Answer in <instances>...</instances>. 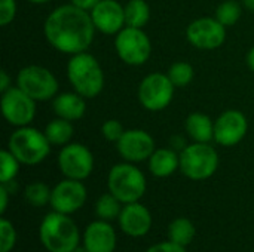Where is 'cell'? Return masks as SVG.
I'll use <instances>...</instances> for the list:
<instances>
[{
    "label": "cell",
    "mask_w": 254,
    "mask_h": 252,
    "mask_svg": "<svg viewBox=\"0 0 254 252\" xmlns=\"http://www.w3.org/2000/svg\"><path fill=\"white\" fill-rule=\"evenodd\" d=\"M185 129L193 143H211L214 140V122L205 113H190L186 117Z\"/></svg>",
    "instance_id": "21"
},
{
    "label": "cell",
    "mask_w": 254,
    "mask_h": 252,
    "mask_svg": "<svg viewBox=\"0 0 254 252\" xmlns=\"http://www.w3.org/2000/svg\"><path fill=\"white\" fill-rule=\"evenodd\" d=\"M30 3H34V4H45V3H49L52 0H28Z\"/></svg>",
    "instance_id": "39"
},
{
    "label": "cell",
    "mask_w": 254,
    "mask_h": 252,
    "mask_svg": "<svg viewBox=\"0 0 254 252\" xmlns=\"http://www.w3.org/2000/svg\"><path fill=\"white\" fill-rule=\"evenodd\" d=\"M86 98L77 92H63L52 100V108L57 117L76 122L80 120L86 111Z\"/></svg>",
    "instance_id": "19"
},
{
    "label": "cell",
    "mask_w": 254,
    "mask_h": 252,
    "mask_svg": "<svg viewBox=\"0 0 254 252\" xmlns=\"http://www.w3.org/2000/svg\"><path fill=\"white\" fill-rule=\"evenodd\" d=\"M116 149L121 157L131 163L149 160L156 150L153 137L144 129H125L124 135L116 143Z\"/></svg>",
    "instance_id": "13"
},
{
    "label": "cell",
    "mask_w": 254,
    "mask_h": 252,
    "mask_svg": "<svg viewBox=\"0 0 254 252\" xmlns=\"http://www.w3.org/2000/svg\"><path fill=\"white\" fill-rule=\"evenodd\" d=\"M107 187L109 192L125 205L138 202L144 196L147 181L140 168L131 162H124L116 163L109 171Z\"/></svg>",
    "instance_id": "5"
},
{
    "label": "cell",
    "mask_w": 254,
    "mask_h": 252,
    "mask_svg": "<svg viewBox=\"0 0 254 252\" xmlns=\"http://www.w3.org/2000/svg\"><path fill=\"white\" fill-rule=\"evenodd\" d=\"M146 252H186V247H182L179 244L171 242L170 239L165 242H159L153 247H150Z\"/></svg>",
    "instance_id": "33"
},
{
    "label": "cell",
    "mask_w": 254,
    "mask_h": 252,
    "mask_svg": "<svg viewBox=\"0 0 254 252\" xmlns=\"http://www.w3.org/2000/svg\"><path fill=\"white\" fill-rule=\"evenodd\" d=\"M125 129L122 126V123L116 119H109L101 125V135L104 140L110 141V143H118L121 140V137L124 135Z\"/></svg>",
    "instance_id": "31"
},
{
    "label": "cell",
    "mask_w": 254,
    "mask_h": 252,
    "mask_svg": "<svg viewBox=\"0 0 254 252\" xmlns=\"http://www.w3.org/2000/svg\"><path fill=\"white\" fill-rule=\"evenodd\" d=\"M95 30L91 13L71 3L55 7L43 24L46 42L55 50L70 56L88 50Z\"/></svg>",
    "instance_id": "1"
},
{
    "label": "cell",
    "mask_w": 254,
    "mask_h": 252,
    "mask_svg": "<svg viewBox=\"0 0 254 252\" xmlns=\"http://www.w3.org/2000/svg\"><path fill=\"white\" fill-rule=\"evenodd\" d=\"M7 202H9V190L1 184L0 186V214L4 215L7 209Z\"/></svg>",
    "instance_id": "35"
},
{
    "label": "cell",
    "mask_w": 254,
    "mask_h": 252,
    "mask_svg": "<svg viewBox=\"0 0 254 252\" xmlns=\"http://www.w3.org/2000/svg\"><path fill=\"white\" fill-rule=\"evenodd\" d=\"M168 77L176 88H186L195 76L193 67L186 61H177L168 68Z\"/></svg>",
    "instance_id": "28"
},
{
    "label": "cell",
    "mask_w": 254,
    "mask_h": 252,
    "mask_svg": "<svg viewBox=\"0 0 254 252\" xmlns=\"http://www.w3.org/2000/svg\"><path fill=\"white\" fill-rule=\"evenodd\" d=\"M174 91L176 86L168 74L156 71L143 77L137 89V97L143 108L147 111H162L171 104Z\"/></svg>",
    "instance_id": "9"
},
{
    "label": "cell",
    "mask_w": 254,
    "mask_h": 252,
    "mask_svg": "<svg viewBox=\"0 0 254 252\" xmlns=\"http://www.w3.org/2000/svg\"><path fill=\"white\" fill-rule=\"evenodd\" d=\"M0 105L4 120L15 128L28 126L36 117V101L18 86L1 92Z\"/></svg>",
    "instance_id": "10"
},
{
    "label": "cell",
    "mask_w": 254,
    "mask_h": 252,
    "mask_svg": "<svg viewBox=\"0 0 254 252\" xmlns=\"http://www.w3.org/2000/svg\"><path fill=\"white\" fill-rule=\"evenodd\" d=\"M9 88H12L10 77H9V74H7L4 70H1V71H0V92L7 91Z\"/></svg>",
    "instance_id": "36"
},
{
    "label": "cell",
    "mask_w": 254,
    "mask_h": 252,
    "mask_svg": "<svg viewBox=\"0 0 254 252\" xmlns=\"http://www.w3.org/2000/svg\"><path fill=\"white\" fill-rule=\"evenodd\" d=\"M16 16V1L15 0H0V25H9Z\"/></svg>",
    "instance_id": "32"
},
{
    "label": "cell",
    "mask_w": 254,
    "mask_h": 252,
    "mask_svg": "<svg viewBox=\"0 0 254 252\" xmlns=\"http://www.w3.org/2000/svg\"><path fill=\"white\" fill-rule=\"evenodd\" d=\"M196 229L189 218L179 217L173 220L168 226V239L182 247H188L195 239Z\"/></svg>",
    "instance_id": "24"
},
{
    "label": "cell",
    "mask_w": 254,
    "mask_h": 252,
    "mask_svg": "<svg viewBox=\"0 0 254 252\" xmlns=\"http://www.w3.org/2000/svg\"><path fill=\"white\" fill-rule=\"evenodd\" d=\"M147 162L149 171L153 177L167 178L180 169V153L174 149H156Z\"/></svg>",
    "instance_id": "20"
},
{
    "label": "cell",
    "mask_w": 254,
    "mask_h": 252,
    "mask_svg": "<svg viewBox=\"0 0 254 252\" xmlns=\"http://www.w3.org/2000/svg\"><path fill=\"white\" fill-rule=\"evenodd\" d=\"M16 244V230L4 217L0 218V252H10Z\"/></svg>",
    "instance_id": "30"
},
{
    "label": "cell",
    "mask_w": 254,
    "mask_h": 252,
    "mask_svg": "<svg viewBox=\"0 0 254 252\" xmlns=\"http://www.w3.org/2000/svg\"><path fill=\"white\" fill-rule=\"evenodd\" d=\"M241 3H243V6H244L246 9L254 12V0H241Z\"/></svg>",
    "instance_id": "38"
},
{
    "label": "cell",
    "mask_w": 254,
    "mask_h": 252,
    "mask_svg": "<svg viewBox=\"0 0 254 252\" xmlns=\"http://www.w3.org/2000/svg\"><path fill=\"white\" fill-rule=\"evenodd\" d=\"M16 86L36 102L49 101L58 95L60 83L55 74L43 65H27L16 74Z\"/></svg>",
    "instance_id": "7"
},
{
    "label": "cell",
    "mask_w": 254,
    "mask_h": 252,
    "mask_svg": "<svg viewBox=\"0 0 254 252\" xmlns=\"http://www.w3.org/2000/svg\"><path fill=\"white\" fill-rule=\"evenodd\" d=\"M186 39L196 49L213 50L225 43L226 27L211 16L198 18L188 25Z\"/></svg>",
    "instance_id": "12"
},
{
    "label": "cell",
    "mask_w": 254,
    "mask_h": 252,
    "mask_svg": "<svg viewBox=\"0 0 254 252\" xmlns=\"http://www.w3.org/2000/svg\"><path fill=\"white\" fill-rule=\"evenodd\" d=\"M246 61H247V65L250 67V70H253L254 71V46L250 49V50H249Z\"/></svg>",
    "instance_id": "37"
},
{
    "label": "cell",
    "mask_w": 254,
    "mask_h": 252,
    "mask_svg": "<svg viewBox=\"0 0 254 252\" xmlns=\"http://www.w3.org/2000/svg\"><path fill=\"white\" fill-rule=\"evenodd\" d=\"M243 15V6L237 0H225L216 9V19L226 28L235 25Z\"/></svg>",
    "instance_id": "26"
},
{
    "label": "cell",
    "mask_w": 254,
    "mask_h": 252,
    "mask_svg": "<svg viewBox=\"0 0 254 252\" xmlns=\"http://www.w3.org/2000/svg\"><path fill=\"white\" fill-rule=\"evenodd\" d=\"M86 198L88 192L82 181L65 178L52 189L49 205L54 211L70 215L85 205Z\"/></svg>",
    "instance_id": "14"
},
{
    "label": "cell",
    "mask_w": 254,
    "mask_h": 252,
    "mask_svg": "<svg viewBox=\"0 0 254 252\" xmlns=\"http://www.w3.org/2000/svg\"><path fill=\"white\" fill-rule=\"evenodd\" d=\"M39 238L49 252H73L80 242L76 223L61 212H49L43 217L39 227Z\"/></svg>",
    "instance_id": "3"
},
{
    "label": "cell",
    "mask_w": 254,
    "mask_h": 252,
    "mask_svg": "<svg viewBox=\"0 0 254 252\" xmlns=\"http://www.w3.org/2000/svg\"><path fill=\"white\" fill-rule=\"evenodd\" d=\"M118 220L121 230L131 238L146 236L152 227V214L140 202L125 203Z\"/></svg>",
    "instance_id": "17"
},
{
    "label": "cell",
    "mask_w": 254,
    "mask_h": 252,
    "mask_svg": "<svg viewBox=\"0 0 254 252\" xmlns=\"http://www.w3.org/2000/svg\"><path fill=\"white\" fill-rule=\"evenodd\" d=\"M219 154L210 143L188 144L180 151V171L192 181H204L216 174Z\"/></svg>",
    "instance_id": "6"
},
{
    "label": "cell",
    "mask_w": 254,
    "mask_h": 252,
    "mask_svg": "<svg viewBox=\"0 0 254 252\" xmlns=\"http://www.w3.org/2000/svg\"><path fill=\"white\" fill-rule=\"evenodd\" d=\"M115 49L122 62L138 67L149 61L152 55V42L143 28L125 27L115 36Z\"/></svg>",
    "instance_id": "8"
},
{
    "label": "cell",
    "mask_w": 254,
    "mask_h": 252,
    "mask_svg": "<svg viewBox=\"0 0 254 252\" xmlns=\"http://www.w3.org/2000/svg\"><path fill=\"white\" fill-rule=\"evenodd\" d=\"M98 1H100V0H70L71 4H74V6L79 7V9L88 10V12H91V10L98 4Z\"/></svg>",
    "instance_id": "34"
},
{
    "label": "cell",
    "mask_w": 254,
    "mask_h": 252,
    "mask_svg": "<svg viewBox=\"0 0 254 252\" xmlns=\"http://www.w3.org/2000/svg\"><path fill=\"white\" fill-rule=\"evenodd\" d=\"M73 252H89V251H88V250H86L85 247H83V248H79V247H77V248H76V250H74Z\"/></svg>",
    "instance_id": "40"
},
{
    "label": "cell",
    "mask_w": 254,
    "mask_h": 252,
    "mask_svg": "<svg viewBox=\"0 0 254 252\" xmlns=\"http://www.w3.org/2000/svg\"><path fill=\"white\" fill-rule=\"evenodd\" d=\"M51 143L45 132L28 126L16 128L7 141V150L21 162V165H39L51 153Z\"/></svg>",
    "instance_id": "4"
},
{
    "label": "cell",
    "mask_w": 254,
    "mask_h": 252,
    "mask_svg": "<svg viewBox=\"0 0 254 252\" xmlns=\"http://www.w3.org/2000/svg\"><path fill=\"white\" fill-rule=\"evenodd\" d=\"M0 162H1V168H0V183L1 184H6L9 181H13L15 177L18 175L21 162L7 149H4V150L0 151Z\"/></svg>",
    "instance_id": "29"
},
{
    "label": "cell",
    "mask_w": 254,
    "mask_h": 252,
    "mask_svg": "<svg viewBox=\"0 0 254 252\" xmlns=\"http://www.w3.org/2000/svg\"><path fill=\"white\" fill-rule=\"evenodd\" d=\"M83 247L89 252H113L116 232L109 221H92L83 233Z\"/></svg>",
    "instance_id": "18"
},
{
    "label": "cell",
    "mask_w": 254,
    "mask_h": 252,
    "mask_svg": "<svg viewBox=\"0 0 254 252\" xmlns=\"http://www.w3.org/2000/svg\"><path fill=\"white\" fill-rule=\"evenodd\" d=\"M92 22L98 31L109 36H116L125 24V9L118 0H100L89 12Z\"/></svg>",
    "instance_id": "16"
},
{
    "label": "cell",
    "mask_w": 254,
    "mask_h": 252,
    "mask_svg": "<svg viewBox=\"0 0 254 252\" xmlns=\"http://www.w3.org/2000/svg\"><path fill=\"white\" fill-rule=\"evenodd\" d=\"M122 208H124L122 202L118 198H115L110 192L101 195L98 201L95 202V214L100 220H104V221L119 218Z\"/></svg>",
    "instance_id": "25"
},
{
    "label": "cell",
    "mask_w": 254,
    "mask_h": 252,
    "mask_svg": "<svg viewBox=\"0 0 254 252\" xmlns=\"http://www.w3.org/2000/svg\"><path fill=\"white\" fill-rule=\"evenodd\" d=\"M67 79L74 92L86 100L95 98L104 89V71L98 59L89 52L71 55L67 62Z\"/></svg>",
    "instance_id": "2"
},
{
    "label": "cell",
    "mask_w": 254,
    "mask_h": 252,
    "mask_svg": "<svg viewBox=\"0 0 254 252\" xmlns=\"http://www.w3.org/2000/svg\"><path fill=\"white\" fill-rule=\"evenodd\" d=\"M58 168L65 178L83 181L94 171V154L80 143H68L58 153Z\"/></svg>",
    "instance_id": "11"
},
{
    "label": "cell",
    "mask_w": 254,
    "mask_h": 252,
    "mask_svg": "<svg viewBox=\"0 0 254 252\" xmlns=\"http://www.w3.org/2000/svg\"><path fill=\"white\" fill-rule=\"evenodd\" d=\"M249 131V120L238 110H226L214 120V141L223 147L240 144Z\"/></svg>",
    "instance_id": "15"
},
{
    "label": "cell",
    "mask_w": 254,
    "mask_h": 252,
    "mask_svg": "<svg viewBox=\"0 0 254 252\" xmlns=\"http://www.w3.org/2000/svg\"><path fill=\"white\" fill-rule=\"evenodd\" d=\"M51 195H52V189H49L48 184H45L42 181L30 183L24 190L25 201L31 206H36V208H42V206L48 205L51 202Z\"/></svg>",
    "instance_id": "27"
},
{
    "label": "cell",
    "mask_w": 254,
    "mask_h": 252,
    "mask_svg": "<svg viewBox=\"0 0 254 252\" xmlns=\"http://www.w3.org/2000/svg\"><path fill=\"white\" fill-rule=\"evenodd\" d=\"M43 132H45L48 141L51 143V146L64 147L71 141L74 128H73V122L61 119V117H55L45 126Z\"/></svg>",
    "instance_id": "22"
},
{
    "label": "cell",
    "mask_w": 254,
    "mask_h": 252,
    "mask_svg": "<svg viewBox=\"0 0 254 252\" xmlns=\"http://www.w3.org/2000/svg\"><path fill=\"white\" fill-rule=\"evenodd\" d=\"M127 27L144 28L150 19V6L146 0H128L124 4Z\"/></svg>",
    "instance_id": "23"
}]
</instances>
